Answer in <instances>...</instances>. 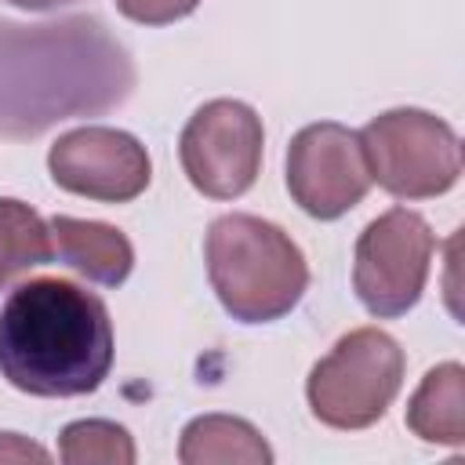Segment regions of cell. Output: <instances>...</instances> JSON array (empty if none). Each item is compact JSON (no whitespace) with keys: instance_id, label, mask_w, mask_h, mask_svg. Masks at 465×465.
Masks as SVG:
<instances>
[{"instance_id":"277c9868","label":"cell","mask_w":465,"mask_h":465,"mask_svg":"<svg viewBox=\"0 0 465 465\" xmlns=\"http://www.w3.org/2000/svg\"><path fill=\"white\" fill-rule=\"evenodd\" d=\"M403 385V349L378 327H356L309 371L305 396L331 429H367L392 407Z\"/></svg>"},{"instance_id":"9c48e42d","label":"cell","mask_w":465,"mask_h":465,"mask_svg":"<svg viewBox=\"0 0 465 465\" xmlns=\"http://www.w3.org/2000/svg\"><path fill=\"white\" fill-rule=\"evenodd\" d=\"M47 167L58 189L102 203H127L153 178L145 145L116 127H76L62 134L47 153Z\"/></svg>"},{"instance_id":"7c38bea8","label":"cell","mask_w":465,"mask_h":465,"mask_svg":"<svg viewBox=\"0 0 465 465\" xmlns=\"http://www.w3.org/2000/svg\"><path fill=\"white\" fill-rule=\"evenodd\" d=\"M178 461L182 465H229V461L269 465L272 450L251 421L232 414H203L182 429Z\"/></svg>"},{"instance_id":"5b68a950","label":"cell","mask_w":465,"mask_h":465,"mask_svg":"<svg viewBox=\"0 0 465 465\" xmlns=\"http://www.w3.org/2000/svg\"><path fill=\"white\" fill-rule=\"evenodd\" d=\"M360 149L378 182L396 200H429L461 174V142L454 127L425 109H389L360 131Z\"/></svg>"},{"instance_id":"9a60e30c","label":"cell","mask_w":465,"mask_h":465,"mask_svg":"<svg viewBox=\"0 0 465 465\" xmlns=\"http://www.w3.org/2000/svg\"><path fill=\"white\" fill-rule=\"evenodd\" d=\"M120 15L142 25H171L200 7V0H116Z\"/></svg>"},{"instance_id":"2e32d148","label":"cell","mask_w":465,"mask_h":465,"mask_svg":"<svg viewBox=\"0 0 465 465\" xmlns=\"http://www.w3.org/2000/svg\"><path fill=\"white\" fill-rule=\"evenodd\" d=\"M0 461H51V454L18 432H0Z\"/></svg>"},{"instance_id":"4fadbf2b","label":"cell","mask_w":465,"mask_h":465,"mask_svg":"<svg viewBox=\"0 0 465 465\" xmlns=\"http://www.w3.org/2000/svg\"><path fill=\"white\" fill-rule=\"evenodd\" d=\"M54 258L51 225L22 200H0V291L22 272Z\"/></svg>"},{"instance_id":"8992f818","label":"cell","mask_w":465,"mask_h":465,"mask_svg":"<svg viewBox=\"0 0 465 465\" xmlns=\"http://www.w3.org/2000/svg\"><path fill=\"white\" fill-rule=\"evenodd\" d=\"M432 247V229L418 211L392 207L374 218L360 232L352 262V287L363 309L378 320H392L414 309L429 280Z\"/></svg>"},{"instance_id":"6da1fadb","label":"cell","mask_w":465,"mask_h":465,"mask_svg":"<svg viewBox=\"0 0 465 465\" xmlns=\"http://www.w3.org/2000/svg\"><path fill=\"white\" fill-rule=\"evenodd\" d=\"M134 62L94 15L0 18V138L25 142L73 116H102L134 91Z\"/></svg>"},{"instance_id":"30bf717a","label":"cell","mask_w":465,"mask_h":465,"mask_svg":"<svg viewBox=\"0 0 465 465\" xmlns=\"http://www.w3.org/2000/svg\"><path fill=\"white\" fill-rule=\"evenodd\" d=\"M47 225H51L54 258L65 262L69 269H76L80 276H87L91 283L120 287L131 276L134 247L120 229H113L105 222L69 218V214H54Z\"/></svg>"},{"instance_id":"ba28073f","label":"cell","mask_w":465,"mask_h":465,"mask_svg":"<svg viewBox=\"0 0 465 465\" xmlns=\"http://www.w3.org/2000/svg\"><path fill=\"white\" fill-rule=\"evenodd\" d=\"M287 189L294 203L320 222L352 211L371 189L360 134L334 120L302 127L287 145Z\"/></svg>"},{"instance_id":"5bb4252c","label":"cell","mask_w":465,"mask_h":465,"mask_svg":"<svg viewBox=\"0 0 465 465\" xmlns=\"http://www.w3.org/2000/svg\"><path fill=\"white\" fill-rule=\"evenodd\" d=\"M58 458L65 465H131L134 440L124 425L105 418H84L62 429Z\"/></svg>"},{"instance_id":"3957f363","label":"cell","mask_w":465,"mask_h":465,"mask_svg":"<svg viewBox=\"0 0 465 465\" xmlns=\"http://www.w3.org/2000/svg\"><path fill=\"white\" fill-rule=\"evenodd\" d=\"M207 276L222 309L240 323H272L287 316L305 287L302 247L272 222L254 214H222L207 225Z\"/></svg>"},{"instance_id":"7a4b0ae2","label":"cell","mask_w":465,"mask_h":465,"mask_svg":"<svg viewBox=\"0 0 465 465\" xmlns=\"http://www.w3.org/2000/svg\"><path fill=\"white\" fill-rule=\"evenodd\" d=\"M113 367L105 302L58 276L18 283L0 309V374L29 396L94 392Z\"/></svg>"},{"instance_id":"e0dca14e","label":"cell","mask_w":465,"mask_h":465,"mask_svg":"<svg viewBox=\"0 0 465 465\" xmlns=\"http://www.w3.org/2000/svg\"><path fill=\"white\" fill-rule=\"evenodd\" d=\"M15 7H25V11H51V7H62V4H73V0H7Z\"/></svg>"},{"instance_id":"8fae6325","label":"cell","mask_w":465,"mask_h":465,"mask_svg":"<svg viewBox=\"0 0 465 465\" xmlns=\"http://www.w3.org/2000/svg\"><path fill=\"white\" fill-rule=\"evenodd\" d=\"M407 429L425 443H465V367L440 363L432 367L407 403Z\"/></svg>"},{"instance_id":"52a82bcc","label":"cell","mask_w":465,"mask_h":465,"mask_svg":"<svg viewBox=\"0 0 465 465\" xmlns=\"http://www.w3.org/2000/svg\"><path fill=\"white\" fill-rule=\"evenodd\" d=\"M262 145V116L236 98H214L189 116L178 138V156L196 193L211 200H236L258 178Z\"/></svg>"}]
</instances>
